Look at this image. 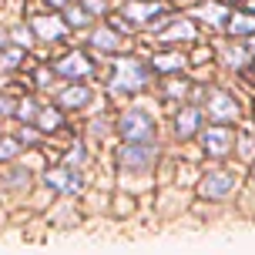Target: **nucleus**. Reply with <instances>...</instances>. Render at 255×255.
Here are the masks:
<instances>
[{
    "label": "nucleus",
    "mask_w": 255,
    "mask_h": 255,
    "mask_svg": "<svg viewBox=\"0 0 255 255\" xmlns=\"http://www.w3.org/2000/svg\"><path fill=\"white\" fill-rule=\"evenodd\" d=\"M249 10H252V13H255V0H249Z\"/></svg>",
    "instance_id": "25"
},
{
    "label": "nucleus",
    "mask_w": 255,
    "mask_h": 255,
    "mask_svg": "<svg viewBox=\"0 0 255 255\" xmlns=\"http://www.w3.org/2000/svg\"><path fill=\"white\" fill-rule=\"evenodd\" d=\"M67 24L84 27V24H88V13L81 10V7H74V3H67Z\"/></svg>",
    "instance_id": "20"
},
{
    "label": "nucleus",
    "mask_w": 255,
    "mask_h": 255,
    "mask_svg": "<svg viewBox=\"0 0 255 255\" xmlns=\"http://www.w3.org/2000/svg\"><path fill=\"white\" fill-rule=\"evenodd\" d=\"M181 67V54H165V57H154V71H178Z\"/></svg>",
    "instance_id": "18"
},
{
    "label": "nucleus",
    "mask_w": 255,
    "mask_h": 255,
    "mask_svg": "<svg viewBox=\"0 0 255 255\" xmlns=\"http://www.w3.org/2000/svg\"><path fill=\"white\" fill-rule=\"evenodd\" d=\"M202 144L208 154H215V158H222V154H229L232 148V131L229 128H208L202 134Z\"/></svg>",
    "instance_id": "4"
},
{
    "label": "nucleus",
    "mask_w": 255,
    "mask_h": 255,
    "mask_svg": "<svg viewBox=\"0 0 255 255\" xmlns=\"http://www.w3.org/2000/svg\"><path fill=\"white\" fill-rule=\"evenodd\" d=\"M232 188H235V181H232V175H225V171H212V175L202 181L205 198H225Z\"/></svg>",
    "instance_id": "7"
},
{
    "label": "nucleus",
    "mask_w": 255,
    "mask_h": 255,
    "mask_svg": "<svg viewBox=\"0 0 255 255\" xmlns=\"http://www.w3.org/2000/svg\"><path fill=\"white\" fill-rule=\"evenodd\" d=\"M208 115L215 118V121H235L239 118V101L232 94H225V91H215L208 98Z\"/></svg>",
    "instance_id": "3"
},
{
    "label": "nucleus",
    "mask_w": 255,
    "mask_h": 255,
    "mask_svg": "<svg viewBox=\"0 0 255 255\" xmlns=\"http://www.w3.org/2000/svg\"><path fill=\"white\" fill-rule=\"evenodd\" d=\"M47 185L57 191H64V195H74L77 188H81V175H77L74 168H64V171H47Z\"/></svg>",
    "instance_id": "9"
},
{
    "label": "nucleus",
    "mask_w": 255,
    "mask_h": 255,
    "mask_svg": "<svg viewBox=\"0 0 255 255\" xmlns=\"http://www.w3.org/2000/svg\"><path fill=\"white\" fill-rule=\"evenodd\" d=\"M51 3H71V0H51Z\"/></svg>",
    "instance_id": "26"
},
{
    "label": "nucleus",
    "mask_w": 255,
    "mask_h": 255,
    "mask_svg": "<svg viewBox=\"0 0 255 255\" xmlns=\"http://www.w3.org/2000/svg\"><path fill=\"white\" fill-rule=\"evenodd\" d=\"M161 13H165V7H161V3H144V0H131V3H128L125 7V17L128 20H134V24H151L154 17H161Z\"/></svg>",
    "instance_id": "5"
},
{
    "label": "nucleus",
    "mask_w": 255,
    "mask_h": 255,
    "mask_svg": "<svg viewBox=\"0 0 255 255\" xmlns=\"http://www.w3.org/2000/svg\"><path fill=\"white\" fill-rule=\"evenodd\" d=\"M57 74L71 77V81H81V77L91 74V61L84 57V54H67V57L57 64Z\"/></svg>",
    "instance_id": "8"
},
{
    "label": "nucleus",
    "mask_w": 255,
    "mask_h": 255,
    "mask_svg": "<svg viewBox=\"0 0 255 255\" xmlns=\"http://www.w3.org/2000/svg\"><path fill=\"white\" fill-rule=\"evenodd\" d=\"M121 165L125 168H148L154 165V148L151 144H128L121 151Z\"/></svg>",
    "instance_id": "6"
},
{
    "label": "nucleus",
    "mask_w": 255,
    "mask_h": 255,
    "mask_svg": "<svg viewBox=\"0 0 255 255\" xmlns=\"http://www.w3.org/2000/svg\"><path fill=\"white\" fill-rule=\"evenodd\" d=\"M37 125H40V131H57L61 128V111H40L37 115Z\"/></svg>",
    "instance_id": "17"
},
{
    "label": "nucleus",
    "mask_w": 255,
    "mask_h": 255,
    "mask_svg": "<svg viewBox=\"0 0 255 255\" xmlns=\"http://www.w3.org/2000/svg\"><path fill=\"white\" fill-rule=\"evenodd\" d=\"M225 20H229V30L235 34V37H249V34H255V17L252 13H229Z\"/></svg>",
    "instance_id": "11"
},
{
    "label": "nucleus",
    "mask_w": 255,
    "mask_h": 255,
    "mask_svg": "<svg viewBox=\"0 0 255 255\" xmlns=\"http://www.w3.org/2000/svg\"><path fill=\"white\" fill-rule=\"evenodd\" d=\"M121 134H125L128 144H148V138L154 134V125L144 111H128L121 118Z\"/></svg>",
    "instance_id": "1"
},
{
    "label": "nucleus",
    "mask_w": 255,
    "mask_h": 255,
    "mask_svg": "<svg viewBox=\"0 0 255 255\" xmlns=\"http://www.w3.org/2000/svg\"><path fill=\"white\" fill-rule=\"evenodd\" d=\"M3 40H7V37H3V34H0V47H7V44H3Z\"/></svg>",
    "instance_id": "27"
},
{
    "label": "nucleus",
    "mask_w": 255,
    "mask_h": 255,
    "mask_svg": "<svg viewBox=\"0 0 255 255\" xmlns=\"http://www.w3.org/2000/svg\"><path fill=\"white\" fill-rule=\"evenodd\" d=\"M34 34L54 40V37H61V34H64V24H57L54 17H37V20H34Z\"/></svg>",
    "instance_id": "13"
},
{
    "label": "nucleus",
    "mask_w": 255,
    "mask_h": 255,
    "mask_svg": "<svg viewBox=\"0 0 255 255\" xmlns=\"http://www.w3.org/2000/svg\"><path fill=\"white\" fill-rule=\"evenodd\" d=\"M84 3H88L91 10H104V3H101V0H84Z\"/></svg>",
    "instance_id": "24"
},
{
    "label": "nucleus",
    "mask_w": 255,
    "mask_h": 255,
    "mask_svg": "<svg viewBox=\"0 0 255 255\" xmlns=\"http://www.w3.org/2000/svg\"><path fill=\"white\" fill-rule=\"evenodd\" d=\"M198 17H208V24H222L225 17H229V10L222 7V3H205V7H198Z\"/></svg>",
    "instance_id": "16"
},
{
    "label": "nucleus",
    "mask_w": 255,
    "mask_h": 255,
    "mask_svg": "<svg viewBox=\"0 0 255 255\" xmlns=\"http://www.w3.org/2000/svg\"><path fill=\"white\" fill-rule=\"evenodd\" d=\"M225 61L239 67V64L245 61V47H239V44H235V47H229V51H225Z\"/></svg>",
    "instance_id": "22"
},
{
    "label": "nucleus",
    "mask_w": 255,
    "mask_h": 255,
    "mask_svg": "<svg viewBox=\"0 0 255 255\" xmlns=\"http://www.w3.org/2000/svg\"><path fill=\"white\" fill-rule=\"evenodd\" d=\"M88 98H91V91L84 88V84H74V88H67L61 94V104H64V108H84Z\"/></svg>",
    "instance_id": "12"
},
{
    "label": "nucleus",
    "mask_w": 255,
    "mask_h": 255,
    "mask_svg": "<svg viewBox=\"0 0 255 255\" xmlns=\"http://www.w3.org/2000/svg\"><path fill=\"white\" fill-rule=\"evenodd\" d=\"M144 84H148V71H144V64L121 61L115 67V91H118V94H125V91H141Z\"/></svg>",
    "instance_id": "2"
},
{
    "label": "nucleus",
    "mask_w": 255,
    "mask_h": 255,
    "mask_svg": "<svg viewBox=\"0 0 255 255\" xmlns=\"http://www.w3.org/2000/svg\"><path fill=\"white\" fill-rule=\"evenodd\" d=\"M13 154H20V141L17 138H0V161H10Z\"/></svg>",
    "instance_id": "19"
},
{
    "label": "nucleus",
    "mask_w": 255,
    "mask_h": 255,
    "mask_svg": "<svg viewBox=\"0 0 255 255\" xmlns=\"http://www.w3.org/2000/svg\"><path fill=\"white\" fill-rule=\"evenodd\" d=\"M94 47H101V51H118L121 47V37H118L111 27H101V30H94Z\"/></svg>",
    "instance_id": "14"
},
{
    "label": "nucleus",
    "mask_w": 255,
    "mask_h": 255,
    "mask_svg": "<svg viewBox=\"0 0 255 255\" xmlns=\"http://www.w3.org/2000/svg\"><path fill=\"white\" fill-rule=\"evenodd\" d=\"M10 111H13V104L7 98H0V115H10Z\"/></svg>",
    "instance_id": "23"
},
{
    "label": "nucleus",
    "mask_w": 255,
    "mask_h": 255,
    "mask_svg": "<svg viewBox=\"0 0 255 255\" xmlns=\"http://www.w3.org/2000/svg\"><path fill=\"white\" fill-rule=\"evenodd\" d=\"M20 61H24V51L13 47V51H7L3 57H0V67H13V64H20Z\"/></svg>",
    "instance_id": "21"
},
{
    "label": "nucleus",
    "mask_w": 255,
    "mask_h": 255,
    "mask_svg": "<svg viewBox=\"0 0 255 255\" xmlns=\"http://www.w3.org/2000/svg\"><path fill=\"white\" fill-rule=\"evenodd\" d=\"M158 37L165 40V44H168V40H191V37H195V27H191L188 20H178L175 27H168L165 34H158Z\"/></svg>",
    "instance_id": "15"
},
{
    "label": "nucleus",
    "mask_w": 255,
    "mask_h": 255,
    "mask_svg": "<svg viewBox=\"0 0 255 255\" xmlns=\"http://www.w3.org/2000/svg\"><path fill=\"white\" fill-rule=\"evenodd\" d=\"M198 121H202V111H198V108H185L178 115V128H175L178 138H191V134L198 131Z\"/></svg>",
    "instance_id": "10"
}]
</instances>
